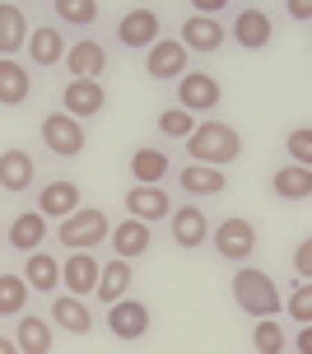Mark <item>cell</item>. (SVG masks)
<instances>
[{
	"instance_id": "1",
	"label": "cell",
	"mask_w": 312,
	"mask_h": 354,
	"mask_svg": "<svg viewBox=\"0 0 312 354\" xmlns=\"http://www.w3.org/2000/svg\"><path fill=\"white\" fill-rule=\"evenodd\" d=\"M187 154L196 163H205V168H224V163H233L243 154V136L224 122H201L187 136Z\"/></svg>"
},
{
	"instance_id": "2",
	"label": "cell",
	"mask_w": 312,
	"mask_h": 354,
	"mask_svg": "<svg viewBox=\"0 0 312 354\" xmlns=\"http://www.w3.org/2000/svg\"><path fill=\"white\" fill-rule=\"evenodd\" d=\"M233 303L243 308L247 317H275V313H279L275 280H270L266 270H252V266H243V270L233 275Z\"/></svg>"
},
{
	"instance_id": "3",
	"label": "cell",
	"mask_w": 312,
	"mask_h": 354,
	"mask_svg": "<svg viewBox=\"0 0 312 354\" xmlns=\"http://www.w3.org/2000/svg\"><path fill=\"white\" fill-rule=\"evenodd\" d=\"M107 214L98 210V205H80V210L70 214V219H61V243H66L70 252H89L98 248V243H107Z\"/></svg>"
},
{
	"instance_id": "4",
	"label": "cell",
	"mask_w": 312,
	"mask_h": 354,
	"mask_svg": "<svg viewBox=\"0 0 312 354\" xmlns=\"http://www.w3.org/2000/svg\"><path fill=\"white\" fill-rule=\"evenodd\" d=\"M214 248H219V257H228V261H247V257L257 252V224L243 219V214L219 219V229H214Z\"/></svg>"
},
{
	"instance_id": "5",
	"label": "cell",
	"mask_w": 312,
	"mask_h": 354,
	"mask_svg": "<svg viewBox=\"0 0 312 354\" xmlns=\"http://www.w3.org/2000/svg\"><path fill=\"white\" fill-rule=\"evenodd\" d=\"M42 145L61 154V159H75L80 149H84V126L66 117V112H52V117H42Z\"/></svg>"
},
{
	"instance_id": "6",
	"label": "cell",
	"mask_w": 312,
	"mask_h": 354,
	"mask_svg": "<svg viewBox=\"0 0 312 354\" xmlns=\"http://www.w3.org/2000/svg\"><path fill=\"white\" fill-rule=\"evenodd\" d=\"M219 98H224V88H219L214 75H201V71L182 75V88H177V107L182 112H210Z\"/></svg>"
},
{
	"instance_id": "7",
	"label": "cell",
	"mask_w": 312,
	"mask_h": 354,
	"mask_svg": "<svg viewBox=\"0 0 312 354\" xmlns=\"http://www.w3.org/2000/svg\"><path fill=\"white\" fill-rule=\"evenodd\" d=\"M145 71H149V80H182L187 75V47L177 37H158L145 56Z\"/></svg>"
},
{
	"instance_id": "8",
	"label": "cell",
	"mask_w": 312,
	"mask_h": 354,
	"mask_svg": "<svg viewBox=\"0 0 312 354\" xmlns=\"http://www.w3.org/2000/svg\"><path fill=\"white\" fill-rule=\"evenodd\" d=\"M107 331L117 340H140L145 331H149V308L136 299H122V303H112L107 308Z\"/></svg>"
},
{
	"instance_id": "9",
	"label": "cell",
	"mask_w": 312,
	"mask_h": 354,
	"mask_svg": "<svg viewBox=\"0 0 312 354\" xmlns=\"http://www.w3.org/2000/svg\"><path fill=\"white\" fill-rule=\"evenodd\" d=\"M117 42H122V47H136V52H140V47L149 52V47L158 42V15H154V10H145V5L131 10V15L117 24Z\"/></svg>"
},
{
	"instance_id": "10",
	"label": "cell",
	"mask_w": 312,
	"mask_h": 354,
	"mask_svg": "<svg viewBox=\"0 0 312 354\" xmlns=\"http://www.w3.org/2000/svg\"><path fill=\"white\" fill-rule=\"evenodd\" d=\"M168 214H173V205H168L163 187H131L126 192V219L154 224V219H168Z\"/></svg>"
},
{
	"instance_id": "11",
	"label": "cell",
	"mask_w": 312,
	"mask_h": 354,
	"mask_svg": "<svg viewBox=\"0 0 312 354\" xmlns=\"http://www.w3.org/2000/svg\"><path fill=\"white\" fill-rule=\"evenodd\" d=\"M103 103H107V93H103V84L98 80H70L66 84V117H75V122H84V117H93V112H103Z\"/></svg>"
},
{
	"instance_id": "12",
	"label": "cell",
	"mask_w": 312,
	"mask_h": 354,
	"mask_svg": "<svg viewBox=\"0 0 312 354\" xmlns=\"http://www.w3.org/2000/svg\"><path fill=\"white\" fill-rule=\"evenodd\" d=\"M80 210V187L75 182H47L42 192H37V214L42 219H70V214Z\"/></svg>"
},
{
	"instance_id": "13",
	"label": "cell",
	"mask_w": 312,
	"mask_h": 354,
	"mask_svg": "<svg viewBox=\"0 0 312 354\" xmlns=\"http://www.w3.org/2000/svg\"><path fill=\"white\" fill-rule=\"evenodd\" d=\"M182 47H187V56L191 52H201V56H210V52H219L224 47V28H219V19H182V37H177Z\"/></svg>"
},
{
	"instance_id": "14",
	"label": "cell",
	"mask_w": 312,
	"mask_h": 354,
	"mask_svg": "<svg viewBox=\"0 0 312 354\" xmlns=\"http://www.w3.org/2000/svg\"><path fill=\"white\" fill-rule=\"evenodd\" d=\"M270 15L261 10V5H247L243 15L233 19V37H238V47H247V52H261L266 42H270Z\"/></svg>"
},
{
	"instance_id": "15",
	"label": "cell",
	"mask_w": 312,
	"mask_h": 354,
	"mask_svg": "<svg viewBox=\"0 0 312 354\" xmlns=\"http://www.w3.org/2000/svg\"><path fill=\"white\" fill-rule=\"evenodd\" d=\"M98 257L93 252H70L66 266H61V284H70V294L80 299V294H93V284H98Z\"/></svg>"
},
{
	"instance_id": "16",
	"label": "cell",
	"mask_w": 312,
	"mask_h": 354,
	"mask_svg": "<svg viewBox=\"0 0 312 354\" xmlns=\"http://www.w3.org/2000/svg\"><path fill=\"white\" fill-rule=\"evenodd\" d=\"M33 173H37V163L28 149H5L0 154V187L5 192H28L33 187Z\"/></svg>"
},
{
	"instance_id": "17",
	"label": "cell",
	"mask_w": 312,
	"mask_h": 354,
	"mask_svg": "<svg viewBox=\"0 0 312 354\" xmlns=\"http://www.w3.org/2000/svg\"><path fill=\"white\" fill-rule=\"evenodd\" d=\"M168 224H173V243H177V248H201L205 233H210L201 205H182V210H173V214H168Z\"/></svg>"
},
{
	"instance_id": "18",
	"label": "cell",
	"mask_w": 312,
	"mask_h": 354,
	"mask_svg": "<svg viewBox=\"0 0 312 354\" xmlns=\"http://www.w3.org/2000/svg\"><path fill=\"white\" fill-rule=\"evenodd\" d=\"M66 66H70V80H98L107 71V52L98 42H75L66 52Z\"/></svg>"
},
{
	"instance_id": "19",
	"label": "cell",
	"mask_w": 312,
	"mask_h": 354,
	"mask_svg": "<svg viewBox=\"0 0 312 354\" xmlns=\"http://www.w3.org/2000/svg\"><path fill=\"white\" fill-rule=\"evenodd\" d=\"M112 248H117V261L145 257V252H149V224H140V219H122V224L112 229Z\"/></svg>"
},
{
	"instance_id": "20",
	"label": "cell",
	"mask_w": 312,
	"mask_h": 354,
	"mask_svg": "<svg viewBox=\"0 0 312 354\" xmlns=\"http://www.w3.org/2000/svg\"><path fill=\"white\" fill-rule=\"evenodd\" d=\"M182 192L187 196H219L228 187V177L224 168H205V163H191V168H182Z\"/></svg>"
},
{
	"instance_id": "21",
	"label": "cell",
	"mask_w": 312,
	"mask_h": 354,
	"mask_svg": "<svg viewBox=\"0 0 312 354\" xmlns=\"http://www.w3.org/2000/svg\"><path fill=\"white\" fill-rule=\"evenodd\" d=\"M24 42H28V19H24V10L19 5H0V61L15 56Z\"/></svg>"
},
{
	"instance_id": "22",
	"label": "cell",
	"mask_w": 312,
	"mask_h": 354,
	"mask_svg": "<svg viewBox=\"0 0 312 354\" xmlns=\"http://www.w3.org/2000/svg\"><path fill=\"white\" fill-rule=\"evenodd\" d=\"M24 47L33 52L37 66H56V61H66V37H61V28H52V24H47V28H33Z\"/></svg>"
},
{
	"instance_id": "23",
	"label": "cell",
	"mask_w": 312,
	"mask_h": 354,
	"mask_svg": "<svg viewBox=\"0 0 312 354\" xmlns=\"http://www.w3.org/2000/svg\"><path fill=\"white\" fill-rule=\"evenodd\" d=\"M47 238V219L37 210H24V214H15V224H10V248H19V252H37V243Z\"/></svg>"
},
{
	"instance_id": "24",
	"label": "cell",
	"mask_w": 312,
	"mask_h": 354,
	"mask_svg": "<svg viewBox=\"0 0 312 354\" xmlns=\"http://www.w3.org/2000/svg\"><path fill=\"white\" fill-rule=\"evenodd\" d=\"M126 289H131V261H107V270H98V284H93V294L112 308V303L126 299Z\"/></svg>"
},
{
	"instance_id": "25",
	"label": "cell",
	"mask_w": 312,
	"mask_h": 354,
	"mask_svg": "<svg viewBox=\"0 0 312 354\" xmlns=\"http://www.w3.org/2000/svg\"><path fill=\"white\" fill-rule=\"evenodd\" d=\"M168 168H173V163H168V154H163V149H136V154H131V173H136V187H158Z\"/></svg>"
},
{
	"instance_id": "26",
	"label": "cell",
	"mask_w": 312,
	"mask_h": 354,
	"mask_svg": "<svg viewBox=\"0 0 312 354\" xmlns=\"http://www.w3.org/2000/svg\"><path fill=\"white\" fill-rule=\"evenodd\" d=\"M52 317H56V326H66L70 336H89V331H93V317H89V308L75 299V294L52 303Z\"/></svg>"
},
{
	"instance_id": "27",
	"label": "cell",
	"mask_w": 312,
	"mask_h": 354,
	"mask_svg": "<svg viewBox=\"0 0 312 354\" xmlns=\"http://www.w3.org/2000/svg\"><path fill=\"white\" fill-rule=\"evenodd\" d=\"M15 345H19V354H52V326L42 317H19Z\"/></svg>"
},
{
	"instance_id": "28",
	"label": "cell",
	"mask_w": 312,
	"mask_h": 354,
	"mask_svg": "<svg viewBox=\"0 0 312 354\" xmlns=\"http://www.w3.org/2000/svg\"><path fill=\"white\" fill-rule=\"evenodd\" d=\"M24 98H28V71L19 66L15 56H5V61H0V103L19 107Z\"/></svg>"
},
{
	"instance_id": "29",
	"label": "cell",
	"mask_w": 312,
	"mask_h": 354,
	"mask_svg": "<svg viewBox=\"0 0 312 354\" xmlns=\"http://www.w3.org/2000/svg\"><path fill=\"white\" fill-rule=\"evenodd\" d=\"M24 284H28V289H56V284H61V266H56V257H47L42 248L28 252V266H24Z\"/></svg>"
},
{
	"instance_id": "30",
	"label": "cell",
	"mask_w": 312,
	"mask_h": 354,
	"mask_svg": "<svg viewBox=\"0 0 312 354\" xmlns=\"http://www.w3.org/2000/svg\"><path fill=\"white\" fill-rule=\"evenodd\" d=\"M275 196L279 201H308L312 196V168H298V163L279 168L275 173Z\"/></svg>"
},
{
	"instance_id": "31",
	"label": "cell",
	"mask_w": 312,
	"mask_h": 354,
	"mask_svg": "<svg viewBox=\"0 0 312 354\" xmlns=\"http://www.w3.org/2000/svg\"><path fill=\"white\" fill-rule=\"evenodd\" d=\"M28 303V284L24 275H0V317H19Z\"/></svg>"
},
{
	"instance_id": "32",
	"label": "cell",
	"mask_w": 312,
	"mask_h": 354,
	"mask_svg": "<svg viewBox=\"0 0 312 354\" xmlns=\"http://www.w3.org/2000/svg\"><path fill=\"white\" fill-rule=\"evenodd\" d=\"M252 345H257V354H284V326L275 317H261L252 331Z\"/></svg>"
},
{
	"instance_id": "33",
	"label": "cell",
	"mask_w": 312,
	"mask_h": 354,
	"mask_svg": "<svg viewBox=\"0 0 312 354\" xmlns=\"http://www.w3.org/2000/svg\"><path fill=\"white\" fill-rule=\"evenodd\" d=\"M158 131L173 136V140H187L191 131H196V122H191V112H182V107H163L158 112Z\"/></svg>"
},
{
	"instance_id": "34",
	"label": "cell",
	"mask_w": 312,
	"mask_h": 354,
	"mask_svg": "<svg viewBox=\"0 0 312 354\" xmlns=\"http://www.w3.org/2000/svg\"><path fill=\"white\" fill-rule=\"evenodd\" d=\"M56 19H70V24H93V19H98V5H93V0H56Z\"/></svg>"
},
{
	"instance_id": "35",
	"label": "cell",
	"mask_w": 312,
	"mask_h": 354,
	"mask_svg": "<svg viewBox=\"0 0 312 354\" xmlns=\"http://www.w3.org/2000/svg\"><path fill=\"white\" fill-rule=\"evenodd\" d=\"M289 154H294L298 168H308V163H312V131H308V126L289 131Z\"/></svg>"
},
{
	"instance_id": "36",
	"label": "cell",
	"mask_w": 312,
	"mask_h": 354,
	"mask_svg": "<svg viewBox=\"0 0 312 354\" xmlns=\"http://www.w3.org/2000/svg\"><path fill=\"white\" fill-rule=\"evenodd\" d=\"M289 317L298 322V326H308L312 322V284H298L294 299H289Z\"/></svg>"
},
{
	"instance_id": "37",
	"label": "cell",
	"mask_w": 312,
	"mask_h": 354,
	"mask_svg": "<svg viewBox=\"0 0 312 354\" xmlns=\"http://www.w3.org/2000/svg\"><path fill=\"white\" fill-rule=\"evenodd\" d=\"M294 270L303 275V280L312 275V243H298V248H294Z\"/></svg>"
},
{
	"instance_id": "38",
	"label": "cell",
	"mask_w": 312,
	"mask_h": 354,
	"mask_svg": "<svg viewBox=\"0 0 312 354\" xmlns=\"http://www.w3.org/2000/svg\"><path fill=\"white\" fill-rule=\"evenodd\" d=\"M289 15L294 19H312V5L308 0H289Z\"/></svg>"
},
{
	"instance_id": "39",
	"label": "cell",
	"mask_w": 312,
	"mask_h": 354,
	"mask_svg": "<svg viewBox=\"0 0 312 354\" xmlns=\"http://www.w3.org/2000/svg\"><path fill=\"white\" fill-rule=\"evenodd\" d=\"M298 354H312V331H308V326L298 331Z\"/></svg>"
},
{
	"instance_id": "40",
	"label": "cell",
	"mask_w": 312,
	"mask_h": 354,
	"mask_svg": "<svg viewBox=\"0 0 312 354\" xmlns=\"http://www.w3.org/2000/svg\"><path fill=\"white\" fill-rule=\"evenodd\" d=\"M0 354H19V345H15L10 336H0Z\"/></svg>"
}]
</instances>
